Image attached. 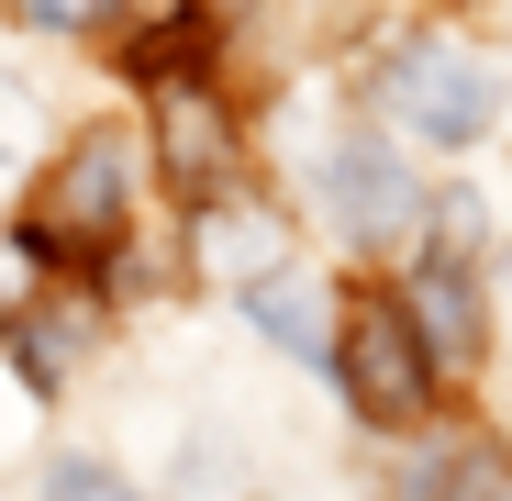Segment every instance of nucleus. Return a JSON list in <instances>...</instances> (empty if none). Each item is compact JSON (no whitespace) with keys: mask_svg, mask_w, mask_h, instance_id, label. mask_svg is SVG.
<instances>
[{"mask_svg":"<svg viewBox=\"0 0 512 501\" xmlns=\"http://www.w3.org/2000/svg\"><path fill=\"white\" fill-rule=\"evenodd\" d=\"M123 223H134V156H123V134L101 123V134H78V145L45 167L23 245H34L45 268H101L112 245H123Z\"/></svg>","mask_w":512,"mask_h":501,"instance_id":"1","label":"nucleus"},{"mask_svg":"<svg viewBox=\"0 0 512 501\" xmlns=\"http://www.w3.org/2000/svg\"><path fill=\"white\" fill-rule=\"evenodd\" d=\"M334 379H346V401L368 424H412L435 401V357H423V334H412V312L390 290L346 301V323H334Z\"/></svg>","mask_w":512,"mask_h":501,"instance_id":"2","label":"nucleus"},{"mask_svg":"<svg viewBox=\"0 0 512 501\" xmlns=\"http://www.w3.org/2000/svg\"><path fill=\"white\" fill-rule=\"evenodd\" d=\"M379 101H390V123L401 134H423V145H479L490 134V112H501V78L468 56V45H401L390 67H379Z\"/></svg>","mask_w":512,"mask_h":501,"instance_id":"3","label":"nucleus"},{"mask_svg":"<svg viewBox=\"0 0 512 501\" xmlns=\"http://www.w3.org/2000/svg\"><path fill=\"white\" fill-rule=\"evenodd\" d=\"M156 167H167V190L223 201V179H234V112H223L212 78H156Z\"/></svg>","mask_w":512,"mask_h":501,"instance_id":"4","label":"nucleus"},{"mask_svg":"<svg viewBox=\"0 0 512 501\" xmlns=\"http://www.w3.org/2000/svg\"><path fill=\"white\" fill-rule=\"evenodd\" d=\"M323 190H334V223H346L357 245H390V234H412V212H423V190L401 179V156L379 145V134H346L323 156Z\"/></svg>","mask_w":512,"mask_h":501,"instance_id":"5","label":"nucleus"},{"mask_svg":"<svg viewBox=\"0 0 512 501\" xmlns=\"http://www.w3.org/2000/svg\"><path fill=\"white\" fill-rule=\"evenodd\" d=\"M401 312H412V334H423V357H435V379H457V368L479 357V290H468V268H457V257L412 268Z\"/></svg>","mask_w":512,"mask_h":501,"instance_id":"6","label":"nucleus"},{"mask_svg":"<svg viewBox=\"0 0 512 501\" xmlns=\"http://www.w3.org/2000/svg\"><path fill=\"white\" fill-rule=\"evenodd\" d=\"M245 312H256V334H279V346H323V301H312V279H290V268L245 279Z\"/></svg>","mask_w":512,"mask_h":501,"instance_id":"7","label":"nucleus"},{"mask_svg":"<svg viewBox=\"0 0 512 501\" xmlns=\"http://www.w3.org/2000/svg\"><path fill=\"white\" fill-rule=\"evenodd\" d=\"M423 501H512V457L501 446H446V468L423 479Z\"/></svg>","mask_w":512,"mask_h":501,"instance_id":"8","label":"nucleus"},{"mask_svg":"<svg viewBox=\"0 0 512 501\" xmlns=\"http://www.w3.org/2000/svg\"><path fill=\"white\" fill-rule=\"evenodd\" d=\"M12 357H23V379H34V390H56V379H67V357H78V323H56V312L12 323Z\"/></svg>","mask_w":512,"mask_h":501,"instance_id":"9","label":"nucleus"},{"mask_svg":"<svg viewBox=\"0 0 512 501\" xmlns=\"http://www.w3.org/2000/svg\"><path fill=\"white\" fill-rule=\"evenodd\" d=\"M45 501H134V490H123L101 457H56V468H45Z\"/></svg>","mask_w":512,"mask_h":501,"instance_id":"10","label":"nucleus"},{"mask_svg":"<svg viewBox=\"0 0 512 501\" xmlns=\"http://www.w3.org/2000/svg\"><path fill=\"white\" fill-rule=\"evenodd\" d=\"M112 12V0H23V23H45V34H90Z\"/></svg>","mask_w":512,"mask_h":501,"instance_id":"11","label":"nucleus"},{"mask_svg":"<svg viewBox=\"0 0 512 501\" xmlns=\"http://www.w3.org/2000/svg\"><path fill=\"white\" fill-rule=\"evenodd\" d=\"M0 301H12V279H0Z\"/></svg>","mask_w":512,"mask_h":501,"instance_id":"12","label":"nucleus"}]
</instances>
